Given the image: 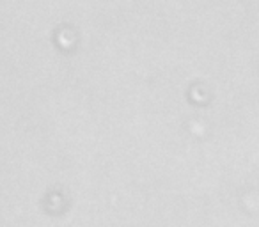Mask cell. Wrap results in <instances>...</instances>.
Returning a JSON list of instances; mask_svg holds the SVG:
<instances>
[]
</instances>
